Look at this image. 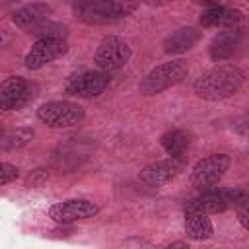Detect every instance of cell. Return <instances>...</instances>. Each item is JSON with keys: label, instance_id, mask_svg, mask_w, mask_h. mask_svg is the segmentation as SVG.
<instances>
[{"label": "cell", "instance_id": "obj_7", "mask_svg": "<svg viewBox=\"0 0 249 249\" xmlns=\"http://www.w3.org/2000/svg\"><path fill=\"white\" fill-rule=\"evenodd\" d=\"M109 86V72L103 70H86L68 78L64 93L78 99H91L101 95Z\"/></svg>", "mask_w": 249, "mask_h": 249}, {"label": "cell", "instance_id": "obj_14", "mask_svg": "<svg viewBox=\"0 0 249 249\" xmlns=\"http://www.w3.org/2000/svg\"><path fill=\"white\" fill-rule=\"evenodd\" d=\"M241 43V29L239 27H230V29H222L218 31L210 45H208V56L212 62H224L228 60L239 47Z\"/></svg>", "mask_w": 249, "mask_h": 249}, {"label": "cell", "instance_id": "obj_24", "mask_svg": "<svg viewBox=\"0 0 249 249\" xmlns=\"http://www.w3.org/2000/svg\"><path fill=\"white\" fill-rule=\"evenodd\" d=\"M142 4H146V6H150V8H161V6H167V4H171L173 0H140Z\"/></svg>", "mask_w": 249, "mask_h": 249}, {"label": "cell", "instance_id": "obj_15", "mask_svg": "<svg viewBox=\"0 0 249 249\" xmlns=\"http://www.w3.org/2000/svg\"><path fill=\"white\" fill-rule=\"evenodd\" d=\"M202 39V31L198 27H193V25H185V27H179L175 31H171L165 39H163V53L165 54H171V56H179L187 51H191L198 41Z\"/></svg>", "mask_w": 249, "mask_h": 249}, {"label": "cell", "instance_id": "obj_23", "mask_svg": "<svg viewBox=\"0 0 249 249\" xmlns=\"http://www.w3.org/2000/svg\"><path fill=\"white\" fill-rule=\"evenodd\" d=\"M18 177H19V169H18L14 163L2 161V165H0V185L6 187V185H10V183H14Z\"/></svg>", "mask_w": 249, "mask_h": 249}, {"label": "cell", "instance_id": "obj_21", "mask_svg": "<svg viewBox=\"0 0 249 249\" xmlns=\"http://www.w3.org/2000/svg\"><path fill=\"white\" fill-rule=\"evenodd\" d=\"M31 35H35L37 39H45V37H51V39H66L68 37V27L64 23H58V21H47L43 23L41 27H37Z\"/></svg>", "mask_w": 249, "mask_h": 249}, {"label": "cell", "instance_id": "obj_22", "mask_svg": "<svg viewBox=\"0 0 249 249\" xmlns=\"http://www.w3.org/2000/svg\"><path fill=\"white\" fill-rule=\"evenodd\" d=\"M235 208V216H237V222L241 224V228L243 230H247L249 231V191H247V195L233 206Z\"/></svg>", "mask_w": 249, "mask_h": 249}, {"label": "cell", "instance_id": "obj_5", "mask_svg": "<svg viewBox=\"0 0 249 249\" xmlns=\"http://www.w3.org/2000/svg\"><path fill=\"white\" fill-rule=\"evenodd\" d=\"M130 56H132V49L123 37L105 35L93 53V64L97 70L113 72L123 68L130 60Z\"/></svg>", "mask_w": 249, "mask_h": 249}, {"label": "cell", "instance_id": "obj_19", "mask_svg": "<svg viewBox=\"0 0 249 249\" xmlns=\"http://www.w3.org/2000/svg\"><path fill=\"white\" fill-rule=\"evenodd\" d=\"M93 2L113 19L126 18L132 12H136V8L140 6V0H93Z\"/></svg>", "mask_w": 249, "mask_h": 249}, {"label": "cell", "instance_id": "obj_3", "mask_svg": "<svg viewBox=\"0 0 249 249\" xmlns=\"http://www.w3.org/2000/svg\"><path fill=\"white\" fill-rule=\"evenodd\" d=\"M37 119L49 128H74L84 123L86 111L80 103L68 99H51L37 107Z\"/></svg>", "mask_w": 249, "mask_h": 249}, {"label": "cell", "instance_id": "obj_20", "mask_svg": "<svg viewBox=\"0 0 249 249\" xmlns=\"http://www.w3.org/2000/svg\"><path fill=\"white\" fill-rule=\"evenodd\" d=\"M31 138H33V130L27 128V126L14 128V130H6V132L2 134L0 148H2L4 152H6V150H18V148L25 146Z\"/></svg>", "mask_w": 249, "mask_h": 249}, {"label": "cell", "instance_id": "obj_26", "mask_svg": "<svg viewBox=\"0 0 249 249\" xmlns=\"http://www.w3.org/2000/svg\"><path fill=\"white\" fill-rule=\"evenodd\" d=\"M245 2H249V0H245Z\"/></svg>", "mask_w": 249, "mask_h": 249}, {"label": "cell", "instance_id": "obj_11", "mask_svg": "<svg viewBox=\"0 0 249 249\" xmlns=\"http://www.w3.org/2000/svg\"><path fill=\"white\" fill-rule=\"evenodd\" d=\"M51 6L45 2H31L21 6L19 10H16L12 14V23L27 33H33L37 27H41L43 23H47L51 19Z\"/></svg>", "mask_w": 249, "mask_h": 249}, {"label": "cell", "instance_id": "obj_10", "mask_svg": "<svg viewBox=\"0 0 249 249\" xmlns=\"http://www.w3.org/2000/svg\"><path fill=\"white\" fill-rule=\"evenodd\" d=\"M33 97V86L23 76H10L0 86V107L2 111H19Z\"/></svg>", "mask_w": 249, "mask_h": 249}, {"label": "cell", "instance_id": "obj_25", "mask_svg": "<svg viewBox=\"0 0 249 249\" xmlns=\"http://www.w3.org/2000/svg\"><path fill=\"white\" fill-rule=\"evenodd\" d=\"M169 247H187V241H173L169 243Z\"/></svg>", "mask_w": 249, "mask_h": 249}, {"label": "cell", "instance_id": "obj_4", "mask_svg": "<svg viewBox=\"0 0 249 249\" xmlns=\"http://www.w3.org/2000/svg\"><path fill=\"white\" fill-rule=\"evenodd\" d=\"M230 165H231V158L228 154H208L196 160L195 165L191 167V185L198 191L212 189L224 179Z\"/></svg>", "mask_w": 249, "mask_h": 249}, {"label": "cell", "instance_id": "obj_16", "mask_svg": "<svg viewBox=\"0 0 249 249\" xmlns=\"http://www.w3.org/2000/svg\"><path fill=\"white\" fill-rule=\"evenodd\" d=\"M160 144L167 156L185 160V156L191 148V134L185 128H167L165 132H161Z\"/></svg>", "mask_w": 249, "mask_h": 249}, {"label": "cell", "instance_id": "obj_1", "mask_svg": "<svg viewBox=\"0 0 249 249\" xmlns=\"http://www.w3.org/2000/svg\"><path fill=\"white\" fill-rule=\"evenodd\" d=\"M245 72L233 64V62H220L206 72H202L195 84L193 91L202 101H224L228 97H233L245 84Z\"/></svg>", "mask_w": 249, "mask_h": 249}, {"label": "cell", "instance_id": "obj_9", "mask_svg": "<svg viewBox=\"0 0 249 249\" xmlns=\"http://www.w3.org/2000/svg\"><path fill=\"white\" fill-rule=\"evenodd\" d=\"M68 43L66 39H51V37H45V39H37L29 51L25 53L23 56V66L27 70H39L58 58H62L66 53H68Z\"/></svg>", "mask_w": 249, "mask_h": 249}, {"label": "cell", "instance_id": "obj_6", "mask_svg": "<svg viewBox=\"0 0 249 249\" xmlns=\"http://www.w3.org/2000/svg\"><path fill=\"white\" fill-rule=\"evenodd\" d=\"M185 163L181 158H163V160H156L146 163L140 173H138V181L150 189H161L165 185H169L181 171H183Z\"/></svg>", "mask_w": 249, "mask_h": 249}, {"label": "cell", "instance_id": "obj_8", "mask_svg": "<svg viewBox=\"0 0 249 249\" xmlns=\"http://www.w3.org/2000/svg\"><path fill=\"white\" fill-rule=\"evenodd\" d=\"M97 214H99V206L88 198H66L60 202H54L49 208V218L62 226L84 222Z\"/></svg>", "mask_w": 249, "mask_h": 249}, {"label": "cell", "instance_id": "obj_17", "mask_svg": "<svg viewBox=\"0 0 249 249\" xmlns=\"http://www.w3.org/2000/svg\"><path fill=\"white\" fill-rule=\"evenodd\" d=\"M193 202L198 208H202L206 214H222L231 206L228 189H216V187L204 189L196 198H193Z\"/></svg>", "mask_w": 249, "mask_h": 249}, {"label": "cell", "instance_id": "obj_13", "mask_svg": "<svg viewBox=\"0 0 249 249\" xmlns=\"http://www.w3.org/2000/svg\"><path fill=\"white\" fill-rule=\"evenodd\" d=\"M243 21V14L235 8H228V6H210L206 8L200 18H198V25L204 29L216 27V29H230V27H239Z\"/></svg>", "mask_w": 249, "mask_h": 249}, {"label": "cell", "instance_id": "obj_18", "mask_svg": "<svg viewBox=\"0 0 249 249\" xmlns=\"http://www.w3.org/2000/svg\"><path fill=\"white\" fill-rule=\"evenodd\" d=\"M74 16H76V19H80L88 25H103V23L115 21L93 0H82V2L74 4Z\"/></svg>", "mask_w": 249, "mask_h": 249}, {"label": "cell", "instance_id": "obj_2", "mask_svg": "<svg viewBox=\"0 0 249 249\" xmlns=\"http://www.w3.org/2000/svg\"><path fill=\"white\" fill-rule=\"evenodd\" d=\"M189 74V66L183 58H173L167 62H161L154 66L138 84V89L142 95H158L165 89L175 88L181 84Z\"/></svg>", "mask_w": 249, "mask_h": 249}, {"label": "cell", "instance_id": "obj_12", "mask_svg": "<svg viewBox=\"0 0 249 249\" xmlns=\"http://www.w3.org/2000/svg\"><path fill=\"white\" fill-rule=\"evenodd\" d=\"M202 208H198L193 200L185 206V233L191 241H206L214 235V226Z\"/></svg>", "mask_w": 249, "mask_h": 249}]
</instances>
